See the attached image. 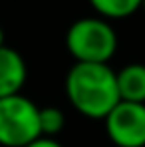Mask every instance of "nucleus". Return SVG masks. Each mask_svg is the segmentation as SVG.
<instances>
[{
  "label": "nucleus",
  "instance_id": "1",
  "mask_svg": "<svg viewBox=\"0 0 145 147\" xmlns=\"http://www.w3.org/2000/svg\"><path fill=\"white\" fill-rule=\"evenodd\" d=\"M66 96L72 107L88 119H105L119 103L117 78L109 64H74L66 76Z\"/></svg>",
  "mask_w": 145,
  "mask_h": 147
},
{
  "label": "nucleus",
  "instance_id": "2",
  "mask_svg": "<svg viewBox=\"0 0 145 147\" xmlns=\"http://www.w3.org/2000/svg\"><path fill=\"white\" fill-rule=\"evenodd\" d=\"M66 48L78 64H109L117 52V34L109 20L86 16L68 28Z\"/></svg>",
  "mask_w": 145,
  "mask_h": 147
},
{
  "label": "nucleus",
  "instance_id": "3",
  "mask_svg": "<svg viewBox=\"0 0 145 147\" xmlns=\"http://www.w3.org/2000/svg\"><path fill=\"white\" fill-rule=\"evenodd\" d=\"M40 133V107L22 94L0 99V145L26 147Z\"/></svg>",
  "mask_w": 145,
  "mask_h": 147
},
{
  "label": "nucleus",
  "instance_id": "4",
  "mask_svg": "<svg viewBox=\"0 0 145 147\" xmlns=\"http://www.w3.org/2000/svg\"><path fill=\"white\" fill-rule=\"evenodd\" d=\"M103 123L115 147H145V103L119 101Z\"/></svg>",
  "mask_w": 145,
  "mask_h": 147
},
{
  "label": "nucleus",
  "instance_id": "5",
  "mask_svg": "<svg viewBox=\"0 0 145 147\" xmlns=\"http://www.w3.org/2000/svg\"><path fill=\"white\" fill-rule=\"evenodd\" d=\"M28 78V68L20 52L10 46L0 48V99L22 92Z\"/></svg>",
  "mask_w": 145,
  "mask_h": 147
},
{
  "label": "nucleus",
  "instance_id": "6",
  "mask_svg": "<svg viewBox=\"0 0 145 147\" xmlns=\"http://www.w3.org/2000/svg\"><path fill=\"white\" fill-rule=\"evenodd\" d=\"M115 78L121 101L145 103V64H127L115 72Z\"/></svg>",
  "mask_w": 145,
  "mask_h": 147
},
{
  "label": "nucleus",
  "instance_id": "7",
  "mask_svg": "<svg viewBox=\"0 0 145 147\" xmlns=\"http://www.w3.org/2000/svg\"><path fill=\"white\" fill-rule=\"evenodd\" d=\"M90 6L105 20H121L141 10L143 0H88Z\"/></svg>",
  "mask_w": 145,
  "mask_h": 147
},
{
  "label": "nucleus",
  "instance_id": "8",
  "mask_svg": "<svg viewBox=\"0 0 145 147\" xmlns=\"http://www.w3.org/2000/svg\"><path fill=\"white\" fill-rule=\"evenodd\" d=\"M66 127V115L60 107L48 105V107H40V133L42 137H54L58 133H62V129Z\"/></svg>",
  "mask_w": 145,
  "mask_h": 147
},
{
  "label": "nucleus",
  "instance_id": "9",
  "mask_svg": "<svg viewBox=\"0 0 145 147\" xmlns=\"http://www.w3.org/2000/svg\"><path fill=\"white\" fill-rule=\"evenodd\" d=\"M26 147H64L58 139H54V137H38V139H34L30 145Z\"/></svg>",
  "mask_w": 145,
  "mask_h": 147
},
{
  "label": "nucleus",
  "instance_id": "10",
  "mask_svg": "<svg viewBox=\"0 0 145 147\" xmlns=\"http://www.w3.org/2000/svg\"><path fill=\"white\" fill-rule=\"evenodd\" d=\"M4 46V28L0 26V48Z\"/></svg>",
  "mask_w": 145,
  "mask_h": 147
},
{
  "label": "nucleus",
  "instance_id": "11",
  "mask_svg": "<svg viewBox=\"0 0 145 147\" xmlns=\"http://www.w3.org/2000/svg\"><path fill=\"white\" fill-rule=\"evenodd\" d=\"M141 8H143V10H145V0H143V6H141Z\"/></svg>",
  "mask_w": 145,
  "mask_h": 147
}]
</instances>
